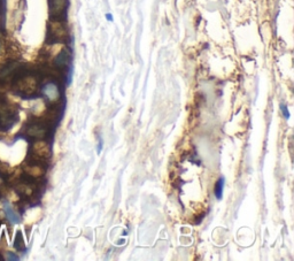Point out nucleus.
I'll use <instances>...</instances> for the list:
<instances>
[{
	"label": "nucleus",
	"instance_id": "8",
	"mask_svg": "<svg viewBox=\"0 0 294 261\" xmlns=\"http://www.w3.org/2000/svg\"><path fill=\"white\" fill-rule=\"evenodd\" d=\"M54 62H55V66H58V67H60V68L66 67V66H67L68 62H69L68 52L65 51V49H64V51H61L60 53L57 55V58H55Z\"/></svg>",
	"mask_w": 294,
	"mask_h": 261
},
{
	"label": "nucleus",
	"instance_id": "12",
	"mask_svg": "<svg viewBox=\"0 0 294 261\" xmlns=\"http://www.w3.org/2000/svg\"><path fill=\"white\" fill-rule=\"evenodd\" d=\"M106 18H107L108 21H113V15L112 14H106Z\"/></svg>",
	"mask_w": 294,
	"mask_h": 261
},
{
	"label": "nucleus",
	"instance_id": "10",
	"mask_svg": "<svg viewBox=\"0 0 294 261\" xmlns=\"http://www.w3.org/2000/svg\"><path fill=\"white\" fill-rule=\"evenodd\" d=\"M223 189H224V178H220L219 181H217L216 187H215V196L217 199H221L223 196Z\"/></svg>",
	"mask_w": 294,
	"mask_h": 261
},
{
	"label": "nucleus",
	"instance_id": "9",
	"mask_svg": "<svg viewBox=\"0 0 294 261\" xmlns=\"http://www.w3.org/2000/svg\"><path fill=\"white\" fill-rule=\"evenodd\" d=\"M24 242H23V238H22V233L21 231H18L16 233V237H15V240H14V247L16 250L19 251H23L24 250Z\"/></svg>",
	"mask_w": 294,
	"mask_h": 261
},
{
	"label": "nucleus",
	"instance_id": "14",
	"mask_svg": "<svg viewBox=\"0 0 294 261\" xmlns=\"http://www.w3.org/2000/svg\"><path fill=\"white\" fill-rule=\"evenodd\" d=\"M0 227H1V223H0Z\"/></svg>",
	"mask_w": 294,
	"mask_h": 261
},
{
	"label": "nucleus",
	"instance_id": "5",
	"mask_svg": "<svg viewBox=\"0 0 294 261\" xmlns=\"http://www.w3.org/2000/svg\"><path fill=\"white\" fill-rule=\"evenodd\" d=\"M67 5V0H49V14L53 19H60L65 14Z\"/></svg>",
	"mask_w": 294,
	"mask_h": 261
},
{
	"label": "nucleus",
	"instance_id": "13",
	"mask_svg": "<svg viewBox=\"0 0 294 261\" xmlns=\"http://www.w3.org/2000/svg\"><path fill=\"white\" fill-rule=\"evenodd\" d=\"M0 47H1V43H0Z\"/></svg>",
	"mask_w": 294,
	"mask_h": 261
},
{
	"label": "nucleus",
	"instance_id": "6",
	"mask_svg": "<svg viewBox=\"0 0 294 261\" xmlns=\"http://www.w3.org/2000/svg\"><path fill=\"white\" fill-rule=\"evenodd\" d=\"M43 95H44L45 98L47 99L49 102H52V104L57 102L59 99H60L61 95L58 85L55 83H52V82L44 85V88H43Z\"/></svg>",
	"mask_w": 294,
	"mask_h": 261
},
{
	"label": "nucleus",
	"instance_id": "11",
	"mask_svg": "<svg viewBox=\"0 0 294 261\" xmlns=\"http://www.w3.org/2000/svg\"><path fill=\"white\" fill-rule=\"evenodd\" d=\"M280 110H282L284 117H285L286 119H290L291 114H290V112H289V110H287V107L285 106V105H284V104H280Z\"/></svg>",
	"mask_w": 294,
	"mask_h": 261
},
{
	"label": "nucleus",
	"instance_id": "4",
	"mask_svg": "<svg viewBox=\"0 0 294 261\" xmlns=\"http://www.w3.org/2000/svg\"><path fill=\"white\" fill-rule=\"evenodd\" d=\"M48 34L53 41H62L67 36V30H66L65 25L60 21L55 20L49 24Z\"/></svg>",
	"mask_w": 294,
	"mask_h": 261
},
{
	"label": "nucleus",
	"instance_id": "3",
	"mask_svg": "<svg viewBox=\"0 0 294 261\" xmlns=\"http://www.w3.org/2000/svg\"><path fill=\"white\" fill-rule=\"evenodd\" d=\"M49 155H51V150H49V146L45 142L38 141L36 142L32 146V154L31 157L36 160L39 161H44L46 159H48Z\"/></svg>",
	"mask_w": 294,
	"mask_h": 261
},
{
	"label": "nucleus",
	"instance_id": "1",
	"mask_svg": "<svg viewBox=\"0 0 294 261\" xmlns=\"http://www.w3.org/2000/svg\"><path fill=\"white\" fill-rule=\"evenodd\" d=\"M19 120V114L14 105L0 92V131H7Z\"/></svg>",
	"mask_w": 294,
	"mask_h": 261
},
{
	"label": "nucleus",
	"instance_id": "2",
	"mask_svg": "<svg viewBox=\"0 0 294 261\" xmlns=\"http://www.w3.org/2000/svg\"><path fill=\"white\" fill-rule=\"evenodd\" d=\"M47 133V125L43 121H31L24 128V135L32 140L42 141L43 138L46 137Z\"/></svg>",
	"mask_w": 294,
	"mask_h": 261
},
{
	"label": "nucleus",
	"instance_id": "7",
	"mask_svg": "<svg viewBox=\"0 0 294 261\" xmlns=\"http://www.w3.org/2000/svg\"><path fill=\"white\" fill-rule=\"evenodd\" d=\"M4 208H5V215L9 221H12L13 223H19L20 222V216L14 212V210H13L11 205H9L7 201H5L4 204Z\"/></svg>",
	"mask_w": 294,
	"mask_h": 261
}]
</instances>
